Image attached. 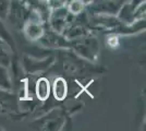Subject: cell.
Segmentation results:
<instances>
[{"label":"cell","mask_w":146,"mask_h":131,"mask_svg":"<svg viewBox=\"0 0 146 131\" xmlns=\"http://www.w3.org/2000/svg\"><path fill=\"white\" fill-rule=\"evenodd\" d=\"M33 12L26 0H10V6L5 22L13 26L14 29L22 30L24 24L30 20Z\"/></svg>","instance_id":"6da1fadb"},{"label":"cell","mask_w":146,"mask_h":131,"mask_svg":"<svg viewBox=\"0 0 146 131\" xmlns=\"http://www.w3.org/2000/svg\"><path fill=\"white\" fill-rule=\"evenodd\" d=\"M129 0H93L88 9L92 12L106 15H116L125 2Z\"/></svg>","instance_id":"7a4b0ae2"},{"label":"cell","mask_w":146,"mask_h":131,"mask_svg":"<svg viewBox=\"0 0 146 131\" xmlns=\"http://www.w3.org/2000/svg\"><path fill=\"white\" fill-rule=\"evenodd\" d=\"M71 13L68 11V8L66 6L57 8V9H52V13L49 15V21H50V25L54 29V31L57 33H61L66 30L67 27V23L70 22L69 17Z\"/></svg>","instance_id":"3957f363"},{"label":"cell","mask_w":146,"mask_h":131,"mask_svg":"<svg viewBox=\"0 0 146 131\" xmlns=\"http://www.w3.org/2000/svg\"><path fill=\"white\" fill-rule=\"evenodd\" d=\"M75 49L81 56L93 60L97 56V41L95 38H82V39H79L75 44Z\"/></svg>","instance_id":"277c9868"},{"label":"cell","mask_w":146,"mask_h":131,"mask_svg":"<svg viewBox=\"0 0 146 131\" xmlns=\"http://www.w3.org/2000/svg\"><path fill=\"white\" fill-rule=\"evenodd\" d=\"M0 108L6 112H15L19 109V100L13 91L0 88Z\"/></svg>","instance_id":"5b68a950"},{"label":"cell","mask_w":146,"mask_h":131,"mask_svg":"<svg viewBox=\"0 0 146 131\" xmlns=\"http://www.w3.org/2000/svg\"><path fill=\"white\" fill-rule=\"evenodd\" d=\"M51 94L55 97V100H64L68 95V83L64 78L58 76L51 83Z\"/></svg>","instance_id":"8992f818"},{"label":"cell","mask_w":146,"mask_h":131,"mask_svg":"<svg viewBox=\"0 0 146 131\" xmlns=\"http://www.w3.org/2000/svg\"><path fill=\"white\" fill-rule=\"evenodd\" d=\"M51 94V83L47 78H39L35 83V95L37 100L46 102Z\"/></svg>","instance_id":"52a82bcc"},{"label":"cell","mask_w":146,"mask_h":131,"mask_svg":"<svg viewBox=\"0 0 146 131\" xmlns=\"http://www.w3.org/2000/svg\"><path fill=\"white\" fill-rule=\"evenodd\" d=\"M0 41L6 44L13 53L17 51V43L14 41L12 33L8 29L7 24L5 23V20L2 19H0Z\"/></svg>","instance_id":"ba28073f"},{"label":"cell","mask_w":146,"mask_h":131,"mask_svg":"<svg viewBox=\"0 0 146 131\" xmlns=\"http://www.w3.org/2000/svg\"><path fill=\"white\" fill-rule=\"evenodd\" d=\"M54 61L52 58H47V59H40V61L38 59H31L30 61L25 58L24 59V68L29 72H37V71H42L48 68L49 65Z\"/></svg>","instance_id":"9c48e42d"},{"label":"cell","mask_w":146,"mask_h":131,"mask_svg":"<svg viewBox=\"0 0 146 131\" xmlns=\"http://www.w3.org/2000/svg\"><path fill=\"white\" fill-rule=\"evenodd\" d=\"M0 88L6 91H13V80L9 68L0 66Z\"/></svg>","instance_id":"30bf717a"},{"label":"cell","mask_w":146,"mask_h":131,"mask_svg":"<svg viewBox=\"0 0 146 131\" xmlns=\"http://www.w3.org/2000/svg\"><path fill=\"white\" fill-rule=\"evenodd\" d=\"M13 59V51L3 42H0V66L10 68Z\"/></svg>","instance_id":"8fae6325"},{"label":"cell","mask_w":146,"mask_h":131,"mask_svg":"<svg viewBox=\"0 0 146 131\" xmlns=\"http://www.w3.org/2000/svg\"><path fill=\"white\" fill-rule=\"evenodd\" d=\"M68 11L73 14V15H76V14H80L82 13V11L84 10V3L81 1V0H71L69 2V6L67 7Z\"/></svg>","instance_id":"7c38bea8"},{"label":"cell","mask_w":146,"mask_h":131,"mask_svg":"<svg viewBox=\"0 0 146 131\" xmlns=\"http://www.w3.org/2000/svg\"><path fill=\"white\" fill-rule=\"evenodd\" d=\"M9 6H10V0H0V19L6 20Z\"/></svg>","instance_id":"4fadbf2b"},{"label":"cell","mask_w":146,"mask_h":131,"mask_svg":"<svg viewBox=\"0 0 146 131\" xmlns=\"http://www.w3.org/2000/svg\"><path fill=\"white\" fill-rule=\"evenodd\" d=\"M129 3L132 6V8L136 9L139 6L143 5V3H145V0H129Z\"/></svg>","instance_id":"5bb4252c"},{"label":"cell","mask_w":146,"mask_h":131,"mask_svg":"<svg viewBox=\"0 0 146 131\" xmlns=\"http://www.w3.org/2000/svg\"><path fill=\"white\" fill-rule=\"evenodd\" d=\"M81 1L84 3V6H85V7H88L92 2H93V0H81Z\"/></svg>","instance_id":"9a60e30c"},{"label":"cell","mask_w":146,"mask_h":131,"mask_svg":"<svg viewBox=\"0 0 146 131\" xmlns=\"http://www.w3.org/2000/svg\"><path fill=\"white\" fill-rule=\"evenodd\" d=\"M2 112V109H1V108H0V112Z\"/></svg>","instance_id":"2e32d148"},{"label":"cell","mask_w":146,"mask_h":131,"mask_svg":"<svg viewBox=\"0 0 146 131\" xmlns=\"http://www.w3.org/2000/svg\"><path fill=\"white\" fill-rule=\"evenodd\" d=\"M0 42H1V41H0Z\"/></svg>","instance_id":"e0dca14e"}]
</instances>
